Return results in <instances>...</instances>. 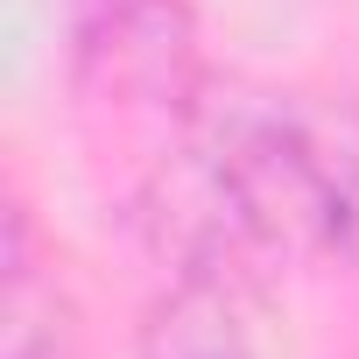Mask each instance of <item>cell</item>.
<instances>
[{
	"instance_id": "1",
	"label": "cell",
	"mask_w": 359,
	"mask_h": 359,
	"mask_svg": "<svg viewBox=\"0 0 359 359\" xmlns=\"http://www.w3.org/2000/svg\"><path fill=\"white\" fill-rule=\"evenodd\" d=\"M169 162L191 176L184 268L359 261V106L303 92L205 106Z\"/></svg>"
},
{
	"instance_id": "2",
	"label": "cell",
	"mask_w": 359,
	"mask_h": 359,
	"mask_svg": "<svg viewBox=\"0 0 359 359\" xmlns=\"http://www.w3.org/2000/svg\"><path fill=\"white\" fill-rule=\"evenodd\" d=\"M71 85L92 120L141 134L155 162L184 148L212 106L198 22L184 0H71Z\"/></svg>"
},
{
	"instance_id": "3",
	"label": "cell",
	"mask_w": 359,
	"mask_h": 359,
	"mask_svg": "<svg viewBox=\"0 0 359 359\" xmlns=\"http://www.w3.org/2000/svg\"><path fill=\"white\" fill-rule=\"evenodd\" d=\"M0 359H85L78 303L50 268L29 205H8V233H0Z\"/></svg>"
},
{
	"instance_id": "4",
	"label": "cell",
	"mask_w": 359,
	"mask_h": 359,
	"mask_svg": "<svg viewBox=\"0 0 359 359\" xmlns=\"http://www.w3.org/2000/svg\"><path fill=\"white\" fill-rule=\"evenodd\" d=\"M141 359H247V331L233 310V275L184 268L176 296L155 310Z\"/></svg>"
}]
</instances>
